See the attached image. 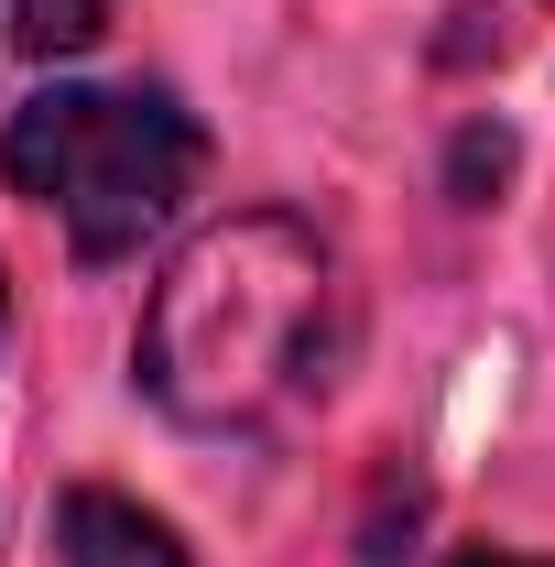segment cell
<instances>
[{"instance_id": "cell-1", "label": "cell", "mask_w": 555, "mask_h": 567, "mask_svg": "<svg viewBox=\"0 0 555 567\" xmlns=\"http://www.w3.org/2000/svg\"><path fill=\"white\" fill-rule=\"evenodd\" d=\"M316 306H327V251L273 208L229 218L153 284L142 393L186 425H262L305 382Z\"/></svg>"}, {"instance_id": "cell-2", "label": "cell", "mask_w": 555, "mask_h": 567, "mask_svg": "<svg viewBox=\"0 0 555 567\" xmlns=\"http://www.w3.org/2000/svg\"><path fill=\"white\" fill-rule=\"evenodd\" d=\"M208 142L164 87H44L11 110L0 175L66 218L76 262H121L197 197Z\"/></svg>"}, {"instance_id": "cell-3", "label": "cell", "mask_w": 555, "mask_h": 567, "mask_svg": "<svg viewBox=\"0 0 555 567\" xmlns=\"http://www.w3.org/2000/svg\"><path fill=\"white\" fill-rule=\"evenodd\" d=\"M66 567H186V546L121 492H66Z\"/></svg>"}, {"instance_id": "cell-4", "label": "cell", "mask_w": 555, "mask_h": 567, "mask_svg": "<svg viewBox=\"0 0 555 567\" xmlns=\"http://www.w3.org/2000/svg\"><path fill=\"white\" fill-rule=\"evenodd\" d=\"M121 22V0H11V33H22V55H87L98 33Z\"/></svg>"}, {"instance_id": "cell-5", "label": "cell", "mask_w": 555, "mask_h": 567, "mask_svg": "<svg viewBox=\"0 0 555 567\" xmlns=\"http://www.w3.org/2000/svg\"><path fill=\"white\" fill-rule=\"evenodd\" d=\"M480 175H501V132H469V142H458V186H480Z\"/></svg>"}, {"instance_id": "cell-6", "label": "cell", "mask_w": 555, "mask_h": 567, "mask_svg": "<svg viewBox=\"0 0 555 567\" xmlns=\"http://www.w3.org/2000/svg\"><path fill=\"white\" fill-rule=\"evenodd\" d=\"M458 567H534V557H458Z\"/></svg>"}, {"instance_id": "cell-7", "label": "cell", "mask_w": 555, "mask_h": 567, "mask_svg": "<svg viewBox=\"0 0 555 567\" xmlns=\"http://www.w3.org/2000/svg\"><path fill=\"white\" fill-rule=\"evenodd\" d=\"M0 317H11V284H0Z\"/></svg>"}]
</instances>
